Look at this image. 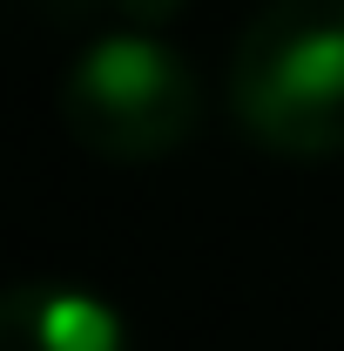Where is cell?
<instances>
[{"instance_id": "6da1fadb", "label": "cell", "mask_w": 344, "mask_h": 351, "mask_svg": "<svg viewBox=\"0 0 344 351\" xmlns=\"http://www.w3.org/2000/svg\"><path fill=\"white\" fill-rule=\"evenodd\" d=\"M230 108L284 156H338L344 0H263L230 47Z\"/></svg>"}, {"instance_id": "7a4b0ae2", "label": "cell", "mask_w": 344, "mask_h": 351, "mask_svg": "<svg viewBox=\"0 0 344 351\" xmlns=\"http://www.w3.org/2000/svg\"><path fill=\"white\" fill-rule=\"evenodd\" d=\"M61 122L95 156L142 162L162 156L203 122V82L189 54L156 41L149 27H115L68 61L61 75Z\"/></svg>"}, {"instance_id": "3957f363", "label": "cell", "mask_w": 344, "mask_h": 351, "mask_svg": "<svg viewBox=\"0 0 344 351\" xmlns=\"http://www.w3.org/2000/svg\"><path fill=\"white\" fill-rule=\"evenodd\" d=\"M0 351H129V324L88 284L14 277L0 284Z\"/></svg>"}, {"instance_id": "277c9868", "label": "cell", "mask_w": 344, "mask_h": 351, "mask_svg": "<svg viewBox=\"0 0 344 351\" xmlns=\"http://www.w3.org/2000/svg\"><path fill=\"white\" fill-rule=\"evenodd\" d=\"M115 7H122L129 21H169V14L182 7V0H115Z\"/></svg>"}]
</instances>
